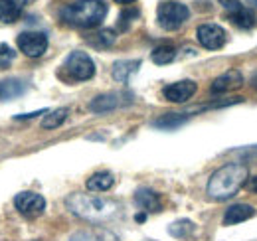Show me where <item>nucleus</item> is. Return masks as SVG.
I'll list each match as a JSON object with an SVG mask.
<instances>
[{
  "instance_id": "dca6fc26",
  "label": "nucleus",
  "mask_w": 257,
  "mask_h": 241,
  "mask_svg": "<svg viewBox=\"0 0 257 241\" xmlns=\"http://www.w3.org/2000/svg\"><path fill=\"white\" fill-rule=\"evenodd\" d=\"M227 18L237 26V28H241V30H251L253 26L257 24L255 20V14L249 10V8H245L243 4L237 8V10H233V12H227Z\"/></svg>"
},
{
  "instance_id": "39448f33",
  "label": "nucleus",
  "mask_w": 257,
  "mask_h": 241,
  "mask_svg": "<svg viewBox=\"0 0 257 241\" xmlns=\"http://www.w3.org/2000/svg\"><path fill=\"white\" fill-rule=\"evenodd\" d=\"M64 69L71 81H87L95 75V63L85 52H71L65 58Z\"/></svg>"
},
{
  "instance_id": "c85d7f7f",
  "label": "nucleus",
  "mask_w": 257,
  "mask_h": 241,
  "mask_svg": "<svg viewBox=\"0 0 257 241\" xmlns=\"http://www.w3.org/2000/svg\"><path fill=\"white\" fill-rule=\"evenodd\" d=\"M44 113H48V111L42 109V111H36V113H28V115H16V119H32L36 115H44Z\"/></svg>"
},
{
  "instance_id": "423d86ee",
  "label": "nucleus",
  "mask_w": 257,
  "mask_h": 241,
  "mask_svg": "<svg viewBox=\"0 0 257 241\" xmlns=\"http://www.w3.org/2000/svg\"><path fill=\"white\" fill-rule=\"evenodd\" d=\"M18 48L28 58H42L48 50V36L42 32H22L18 36Z\"/></svg>"
},
{
  "instance_id": "4468645a",
  "label": "nucleus",
  "mask_w": 257,
  "mask_h": 241,
  "mask_svg": "<svg viewBox=\"0 0 257 241\" xmlns=\"http://www.w3.org/2000/svg\"><path fill=\"white\" fill-rule=\"evenodd\" d=\"M255 215V208L247 204H233L224 213V225H235L241 221H247L249 217Z\"/></svg>"
},
{
  "instance_id": "412c9836",
  "label": "nucleus",
  "mask_w": 257,
  "mask_h": 241,
  "mask_svg": "<svg viewBox=\"0 0 257 241\" xmlns=\"http://www.w3.org/2000/svg\"><path fill=\"white\" fill-rule=\"evenodd\" d=\"M26 89V85L18 79H6V81H0V99H14L18 95H22Z\"/></svg>"
},
{
  "instance_id": "bb28decb",
  "label": "nucleus",
  "mask_w": 257,
  "mask_h": 241,
  "mask_svg": "<svg viewBox=\"0 0 257 241\" xmlns=\"http://www.w3.org/2000/svg\"><path fill=\"white\" fill-rule=\"evenodd\" d=\"M220 4L225 8V12H233V10H237L241 6L239 0H220Z\"/></svg>"
},
{
  "instance_id": "5701e85b",
  "label": "nucleus",
  "mask_w": 257,
  "mask_h": 241,
  "mask_svg": "<svg viewBox=\"0 0 257 241\" xmlns=\"http://www.w3.org/2000/svg\"><path fill=\"white\" fill-rule=\"evenodd\" d=\"M115 40H117V36H115V32L109 30V28H105V30H99L97 34L93 36H89L87 38V42L91 44V46H95V48H111L113 44H115Z\"/></svg>"
},
{
  "instance_id": "0eeeda50",
  "label": "nucleus",
  "mask_w": 257,
  "mask_h": 241,
  "mask_svg": "<svg viewBox=\"0 0 257 241\" xmlns=\"http://www.w3.org/2000/svg\"><path fill=\"white\" fill-rule=\"evenodd\" d=\"M14 206L26 217H38L46 210V200L42 194H36V192H20L14 198Z\"/></svg>"
},
{
  "instance_id": "f8f14e48",
  "label": "nucleus",
  "mask_w": 257,
  "mask_h": 241,
  "mask_svg": "<svg viewBox=\"0 0 257 241\" xmlns=\"http://www.w3.org/2000/svg\"><path fill=\"white\" fill-rule=\"evenodd\" d=\"M67 241H119L117 235L105 227H87V229H79L73 235H69Z\"/></svg>"
},
{
  "instance_id": "f03ea898",
  "label": "nucleus",
  "mask_w": 257,
  "mask_h": 241,
  "mask_svg": "<svg viewBox=\"0 0 257 241\" xmlns=\"http://www.w3.org/2000/svg\"><path fill=\"white\" fill-rule=\"evenodd\" d=\"M245 182H247V166L239 162H229L210 176L206 190L212 200L224 202L235 196L245 186Z\"/></svg>"
},
{
  "instance_id": "4be33fe9",
  "label": "nucleus",
  "mask_w": 257,
  "mask_h": 241,
  "mask_svg": "<svg viewBox=\"0 0 257 241\" xmlns=\"http://www.w3.org/2000/svg\"><path fill=\"white\" fill-rule=\"evenodd\" d=\"M151 58H153V61L157 65H166V63H170V61L176 58V48L170 46V44H162V46L153 50Z\"/></svg>"
},
{
  "instance_id": "b1692460",
  "label": "nucleus",
  "mask_w": 257,
  "mask_h": 241,
  "mask_svg": "<svg viewBox=\"0 0 257 241\" xmlns=\"http://www.w3.org/2000/svg\"><path fill=\"white\" fill-rule=\"evenodd\" d=\"M69 115V109L67 107H60L56 111H48V115L42 120V127L44 129H58L60 125H64V120Z\"/></svg>"
},
{
  "instance_id": "cd10ccee",
  "label": "nucleus",
  "mask_w": 257,
  "mask_h": 241,
  "mask_svg": "<svg viewBox=\"0 0 257 241\" xmlns=\"http://www.w3.org/2000/svg\"><path fill=\"white\" fill-rule=\"evenodd\" d=\"M245 186H247V190H249V192H255L257 194V176L255 178H249V180L245 182Z\"/></svg>"
},
{
  "instance_id": "7ed1b4c3",
  "label": "nucleus",
  "mask_w": 257,
  "mask_h": 241,
  "mask_svg": "<svg viewBox=\"0 0 257 241\" xmlns=\"http://www.w3.org/2000/svg\"><path fill=\"white\" fill-rule=\"evenodd\" d=\"M107 16V4L103 0H75L60 10V18L67 26L91 30L101 26Z\"/></svg>"
},
{
  "instance_id": "6ab92c4d",
  "label": "nucleus",
  "mask_w": 257,
  "mask_h": 241,
  "mask_svg": "<svg viewBox=\"0 0 257 241\" xmlns=\"http://www.w3.org/2000/svg\"><path fill=\"white\" fill-rule=\"evenodd\" d=\"M168 233H170L172 237H176V239L188 241L196 235V225H194V221H190V219H178V221L170 223Z\"/></svg>"
},
{
  "instance_id": "a878e982",
  "label": "nucleus",
  "mask_w": 257,
  "mask_h": 241,
  "mask_svg": "<svg viewBox=\"0 0 257 241\" xmlns=\"http://www.w3.org/2000/svg\"><path fill=\"white\" fill-rule=\"evenodd\" d=\"M14 58H16V52L8 44H0V69L6 67Z\"/></svg>"
},
{
  "instance_id": "f257e3e1",
  "label": "nucleus",
  "mask_w": 257,
  "mask_h": 241,
  "mask_svg": "<svg viewBox=\"0 0 257 241\" xmlns=\"http://www.w3.org/2000/svg\"><path fill=\"white\" fill-rule=\"evenodd\" d=\"M65 206L73 215L91 221V223H101L119 213V204L111 198H101V196H89V194H69L65 198Z\"/></svg>"
},
{
  "instance_id": "f3484780",
  "label": "nucleus",
  "mask_w": 257,
  "mask_h": 241,
  "mask_svg": "<svg viewBox=\"0 0 257 241\" xmlns=\"http://www.w3.org/2000/svg\"><path fill=\"white\" fill-rule=\"evenodd\" d=\"M141 67V60H121L113 65V79L119 83H127L128 77L137 73Z\"/></svg>"
},
{
  "instance_id": "9d476101",
  "label": "nucleus",
  "mask_w": 257,
  "mask_h": 241,
  "mask_svg": "<svg viewBox=\"0 0 257 241\" xmlns=\"http://www.w3.org/2000/svg\"><path fill=\"white\" fill-rule=\"evenodd\" d=\"M243 85V75L237 69H227L225 73H222L220 77L214 79L210 93L212 95H222V93H229V91L239 89Z\"/></svg>"
},
{
  "instance_id": "7c9ffc66",
  "label": "nucleus",
  "mask_w": 257,
  "mask_h": 241,
  "mask_svg": "<svg viewBox=\"0 0 257 241\" xmlns=\"http://www.w3.org/2000/svg\"><path fill=\"white\" fill-rule=\"evenodd\" d=\"M249 4H253V6H257V0H247Z\"/></svg>"
},
{
  "instance_id": "a211bd4d",
  "label": "nucleus",
  "mask_w": 257,
  "mask_h": 241,
  "mask_svg": "<svg viewBox=\"0 0 257 241\" xmlns=\"http://www.w3.org/2000/svg\"><path fill=\"white\" fill-rule=\"evenodd\" d=\"M113 184H115V176L111 172L103 170V172H95L87 178V190L89 192H107L113 188Z\"/></svg>"
},
{
  "instance_id": "20e7f679",
  "label": "nucleus",
  "mask_w": 257,
  "mask_h": 241,
  "mask_svg": "<svg viewBox=\"0 0 257 241\" xmlns=\"http://www.w3.org/2000/svg\"><path fill=\"white\" fill-rule=\"evenodd\" d=\"M188 18H190V10L186 4H180V2L168 0V2H161L157 8V20L162 30H178L180 26H184Z\"/></svg>"
},
{
  "instance_id": "ddd939ff",
  "label": "nucleus",
  "mask_w": 257,
  "mask_h": 241,
  "mask_svg": "<svg viewBox=\"0 0 257 241\" xmlns=\"http://www.w3.org/2000/svg\"><path fill=\"white\" fill-rule=\"evenodd\" d=\"M28 0H0V22L4 24H14L26 6Z\"/></svg>"
},
{
  "instance_id": "6e6552de",
  "label": "nucleus",
  "mask_w": 257,
  "mask_h": 241,
  "mask_svg": "<svg viewBox=\"0 0 257 241\" xmlns=\"http://www.w3.org/2000/svg\"><path fill=\"white\" fill-rule=\"evenodd\" d=\"M196 38H198L202 48H206V50H220V48H224L227 34L218 24H202L196 30Z\"/></svg>"
},
{
  "instance_id": "2eb2a0df",
  "label": "nucleus",
  "mask_w": 257,
  "mask_h": 241,
  "mask_svg": "<svg viewBox=\"0 0 257 241\" xmlns=\"http://www.w3.org/2000/svg\"><path fill=\"white\" fill-rule=\"evenodd\" d=\"M121 105V95L119 93H105V95H97L95 99L89 103V109L93 113H107L113 111Z\"/></svg>"
},
{
  "instance_id": "c756f323",
  "label": "nucleus",
  "mask_w": 257,
  "mask_h": 241,
  "mask_svg": "<svg viewBox=\"0 0 257 241\" xmlns=\"http://www.w3.org/2000/svg\"><path fill=\"white\" fill-rule=\"evenodd\" d=\"M115 2H119V4H131V2H135V0H115Z\"/></svg>"
},
{
  "instance_id": "aec40b11",
  "label": "nucleus",
  "mask_w": 257,
  "mask_h": 241,
  "mask_svg": "<svg viewBox=\"0 0 257 241\" xmlns=\"http://www.w3.org/2000/svg\"><path fill=\"white\" fill-rule=\"evenodd\" d=\"M190 117H192L190 113H166V115L159 117V119L155 120L153 125H155L157 129L172 131V129H178L180 125H184V123L190 119Z\"/></svg>"
},
{
  "instance_id": "393cba45",
  "label": "nucleus",
  "mask_w": 257,
  "mask_h": 241,
  "mask_svg": "<svg viewBox=\"0 0 257 241\" xmlns=\"http://www.w3.org/2000/svg\"><path fill=\"white\" fill-rule=\"evenodd\" d=\"M139 18V10H135V8H127V10H123L121 14H119V30L121 32H125L131 28V24L135 22Z\"/></svg>"
},
{
  "instance_id": "9b49d317",
  "label": "nucleus",
  "mask_w": 257,
  "mask_h": 241,
  "mask_svg": "<svg viewBox=\"0 0 257 241\" xmlns=\"http://www.w3.org/2000/svg\"><path fill=\"white\" fill-rule=\"evenodd\" d=\"M135 202L137 206L141 208L143 211H161L162 210V202H161V196L151 190V188H139L137 194H135Z\"/></svg>"
},
{
  "instance_id": "1a4fd4ad",
  "label": "nucleus",
  "mask_w": 257,
  "mask_h": 241,
  "mask_svg": "<svg viewBox=\"0 0 257 241\" xmlns=\"http://www.w3.org/2000/svg\"><path fill=\"white\" fill-rule=\"evenodd\" d=\"M196 91H198L196 81H192V79H182V81H176V83L166 85L162 89V95L170 103H184V101L192 99Z\"/></svg>"
}]
</instances>
